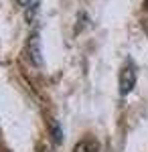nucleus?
Instances as JSON below:
<instances>
[{"label": "nucleus", "instance_id": "20e7f679", "mask_svg": "<svg viewBox=\"0 0 148 152\" xmlns=\"http://www.w3.org/2000/svg\"><path fill=\"white\" fill-rule=\"evenodd\" d=\"M16 2H18L23 8H26V10H29V8H37V4H39V0H16Z\"/></svg>", "mask_w": 148, "mask_h": 152}, {"label": "nucleus", "instance_id": "f03ea898", "mask_svg": "<svg viewBox=\"0 0 148 152\" xmlns=\"http://www.w3.org/2000/svg\"><path fill=\"white\" fill-rule=\"evenodd\" d=\"M29 59L34 67L43 65V49H41V35L34 31L31 39H29Z\"/></svg>", "mask_w": 148, "mask_h": 152}, {"label": "nucleus", "instance_id": "39448f33", "mask_svg": "<svg viewBox=\"0 0 148 152\" xmlns=\"http://www.w3.org/2000/svg\"><path fill=\"white\" fill-rule=\"evenodd\" d=\"M146 8H148V0H146Z\"/></svg>", "mask_w": 148, "mask_h": 152}, {"label": "nucleus", "instance_id": "f257e3e1", "mask_svg": "<svg viewBox=\"0 0 148 152\" xmlns=\"http://www.w3.org/2000/svg\"><path fill=\"white\" fill-rule=\"evenodd\" d=\"M136 85V67L134 63H126L122 71H120V94L122 95H128Z\"/></svg>", "mask_w": 148, "mask_h": 152}, {"label": "nucleus", "instance_id": "7ed1b4c3", "mask_svg": "<svg viewBox=\"0 0 148 152\" xmlns=\"http://www.w3.org/2000/svg\"><path fill=\"white\" fill-rule=\"evenodd\" d=\"M73 152H97V144L91 140V138H83L81 142L75 144Z\"/></svg>", "mask_w": 148, "mask_h": 152}]
</instances>
